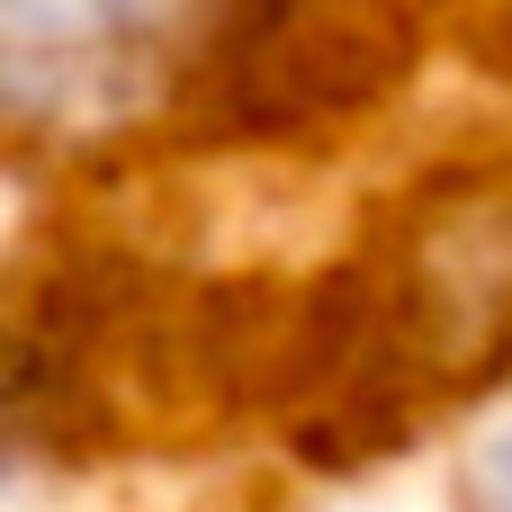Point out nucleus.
Listing matches in <instances>:
<instances>
[{"label":"nucleus","instance_id":"f03ea898","mask_svg":"<svg viewBox=\"0 0 512 512\" xmlns=\"http://www.w3.org/2000/svg\"><path fill=\"white\" fill-rule=\"evenodd\" d=\"M450 512H512V414L468 441V459L450 477Z\"/></svg>","mask_w":512,"mask_h":512},{"label":"nucleus","instance_id":"f257e3e1","mask_svg":"<svg viewBox=\"0 0 512 512\" xmlns=\"http://www.w3.org/2000/svg\"><path fill=\"white\" fill-rule=\"evenodd\" d=\"M180 0H0V108H63L72 90L126 72V54Z\"/></svg>","mask_w":512,"mask_h":512}]
</instances>
